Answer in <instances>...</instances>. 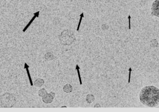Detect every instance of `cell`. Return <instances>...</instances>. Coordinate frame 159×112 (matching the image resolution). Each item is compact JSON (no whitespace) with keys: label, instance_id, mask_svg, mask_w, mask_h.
Wrapping results in <instances>:
<instances>
[{"label":"cell","instance_id":"16","mask_svg":"<svg viewBox=\"0 0 159 112\" xmlns=\"http://www.w3.org/2000/svg\"><path fill=\"white\" fill-rule=\"evenodd\" d=\"M64 107H65V108H67V107H66V106H62V107H61V108H64Z\"/></svg>","mask_w":159,"mask_h":112},{"label":"cell","instance_id":"10","mask_svg":"<svg viewBox=\"0 0 159 112\" xmlns=\"http://www.w3.org/2000/svg\"><path fill=\"white\" fill-rule=\"evenodd\" d=\"M36 17H38V16H37L36 15H34V16L32 18V19H31L30 21V22H29V23H28V25H27V26H26V27H25V28H24V29H23V32H25V31H26V30L28 28H29V27H30V25L31 24V23H32L33 22L34 20V19H35V18H36Z\"/></svg>","mask_w":159,"mask_h":112},{"label":"cell","instance_id":"9","mask_svg":"<svg viewBox=\"0 0 159 112\" xmlns=\"http://www.w3.org/2000/svg\"><path fill=\"white\" fill-rule=\"evenodd\" d=\"M94 100V97L93 95H91V94L88 95L86 97V101L89 103H91L92 102H93Z\"/></svg>","mask_w":159,"mask_h":112},{"label":"cell","instance_id":"13","mask_svg":"<svg viewBox=\"0 0 159 112\" xmlns=\"http://www.w3.org/2000/svg\"><path fill=\"white\" fill-rule=\"evenodd\" d=\"M45 57L46 59L48 60H52L54 58V56L52 54L51 55V56H49L48 55V54H46L45 55Z\"/></svg>","mask_w":159,"mask_h":112},{"label":"cell","instance_id":"4","mask_svg":"<svg viewBox=\"0 0 159 112\" xmlns=\"http://www.w3.org/2000/svg\"><path fill=\"white\" fill-rule=\"evenodd\" d=\"M54 98V97L50 93H49V94H48V95L45 97L43 98V101L44 103L48 104V103H51L53 101Z\"/></svg>","mask_w":159,"mask_h":112},{"label":"cell","instance_id":"6","mask_svg":"<svg viewBox=\"0 0 159 112\" xmlns=\"http://www.w3.org/2000/svg\"><path fill=\"white\" fill-rule=\"evenodd\" d=\"M72 86L70 84H66V85L64 86V88H63V90L66 93H70L72 92Z\"/></svg>","mask_w":159,"mask_h":112},{"label":"cell","instance_id":"12","mask_svg":"<svg viewBox=\"0 0 159 112\" xmlns=\"http://www.w3.org/2000/svg\"><path fill=\"white\" fill-rule=\"evenodd\" d=\"M80 21L79 24H78V27H77V31H79L80 27V24H81V20H82V18L84 17V15H83V13H81V15H80Z\"/></svg>","mask_w":159,"mask_h":112},{"label":"cell","instance_id":"15","mask_svg":"<svg viewBox=\"0 0 159 112\" xmlns=\"http://www.w3.org/2000/svg\"><path fill=\"white\" fill-rule=\"evenodd\" d=\"M129 29H131V25H130V19H131V16L130 15L129 16Z\"/></svg>","mask_w":159,"mask_h":112},{"label":"cell","instance_id":"14","mask_svg":"<svg viewBox=\"0 0 159 112\" xmlns=\"http://www.w3.org/2000/svg\"><path fill=\"white\" fill-rule=\"evenodd\" d=\"M129 83H130V77H131V68H130L129 70Z\"/></svg>","mask_w":159,"mask_h":112},{"label":"cell","instance_id":"8","mask_svg":"<svg viewBox=\"0 0 159 112\" xmlns=\"http://www.w3.org/2000/svg\"><path fill=\"white\" fill-rule=\"evenodd\" d=\"M48 93L47 92L46 90L44 88H42V89H40L38 92V95L41 97H45L46 96L48 95Z\"/></svg>","mask_w":159,"mask_h":112},{"label":"cell","instance_id":"5","mask_svg":"<svg viewBox=\"0 0 159 112\" xmlns=\"http://www.w3.org/2000/svg\"><path fill=\"white\" fill-rule=\"evenodd\" d=\"M44 84V81L42 79H37L34 82V85L37 87L42 86Z\"/></svg>","mask_w":159,"mask_h":112},{"label":"cell","instance_id":"11","mask_svg":"<svg viewBox=\"0 0 159 112\" xmlns=\"http://www.w3.org/2000/svg\"><path fill=\"white\" fill-rule=\"evenodd\" d=\"M80 67H79V66H78V64H77V65H76V69H75V70H76L77 71V73H78V77H79V79L80 84V85H81L82 84V81H81V77H80Z\"/></svg>","mask_w":159,"mask_h":112},{"label":"cell","instance_id":"7","mask_svg":"<svg viewBox=\"0 0 159 112\" xmlns=\"http://www.w3.org/2000/svg\"><path fill=\"white\" fill-rule=\"evenodd\" d=\"M29 66L27 63H25V67H24V68L26 69V71H27V74H28V77H29V80H30V83L31 85L33 86V84L32 81L31 77L30 75V71H29Z\"/></svg>","mask_w":159,"mask_h":112},{"label":"cell","instance_id":"3","mask_svg":"<svg viewBox=\"0 0 159 112\" xmlns=\"http://www.w3.org/2000/svg\"><path fill=\"white\" fill-rule=\"evenodd\" d=\"M152 15L159 18V0H156L152 6Z\"/></svg>","mask_w":159,"mask_h":112},{"label":"cell","instance_id":"1","mask_svg":"<svg viewBox=\"0 0 159 112\" xmlns=\"http://www.w3.org/2000/svg\"><path fill=\"white\" fill-rule=\"evenodd\" d=\"M140 100L142 104L149 107L159 105V89L153 86L144 87L140 93Z\"/></svg>","mask_w":159,"mask_h":112},{"label":"cell","instance_id":"2","mask_svg":"<svg viewBox=\"0 0 159 112\" xmlns=\"http://www.w3.org/2000/svg\"><path fill=\"white\" fill-rule=\"evenodd\" d=\"M16 97L11 93H5L0 97L1 105L5 108H10L13 107L16 103Z\"/></svg>","mask_w":159,"mask_h":112}]
</instances>
